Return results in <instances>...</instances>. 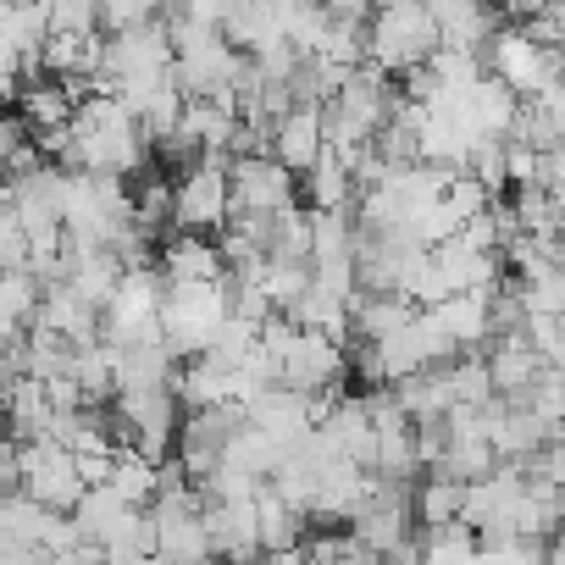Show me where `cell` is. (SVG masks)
Here are the masks:
<instances>
[{
    "instance_id": "obj_3",
    "label": "cell",
    "mask_w": 565,
    "mask_h": 565,
    "mask_svg": "<svg viewBox=\"0 0 565 565\" xmlns=\"http://www.w3.org/2000/svg\"><path fill=\"white\" fill-rule=\"evenodd\" d=\"M227 172H233V211H282V205L306 200V194H300V172L282 167L271 150L233 156Z\"/></svg>"
},
{
    "instance_id": "obj_2",
    "label": "cell",
    "mask_w": 565,
    "mask_h": 565,
    "mask_svg": "<svg viewBox=\"0 0 565 565\" xmlns=\"http://www.w3.org/2000/svg\"><path fill=\"white\" fill-rule=\"evenodd\" d=\"M227 216H233V172H227V156H205L200 167L178 172V227L222 233Z\"/></svg>"
},
{
    "instance_id": "obj_5",
    "label": "cell",
    "mask_w": 565,
    "mask_h": 565,
    "mask_svg": "<svg viewBox=\"0 0 565 565\" xmlns=\"http://www.w3.org/2000/svg\"><path fill=\"white\" fill-rule=\"evenodd\" d=\"M271 156L282 161V167H295L300 178L328 156V117L317 111V106H295L289 117L277 122V139H271Z\"/></svg>"
},
{
    "instance_id": "obj_4",
    "label": "cell",
    "mask_w": 565,
    "mask_h": 565,
    "mask_svg": "<svg viewBox=\"0 0 565 565\" xmlns=\"http://www.w3.org/2000/svg\"><path fill=\"white\" fill-rule=\"evenodd\" d=\"M161 271L167 277H194V282H216L227 271V255H222V238L205 233V227H178L167 244H161Z\"/></svg>"
},
{
    "instance_id": "obj_6",
    "label": "cell",
    "mask_w": 565,
    "mask_h": 565,
    "mask_svg": "<svg viewBox=\"0 0 565 565\" xmlns=\"http://www.w3.org/2000/svg\"><path fill=\"white\" fill-rule=\"evenodd\" d=\"M128 510H139V504L122 499L111 482H89V493L73 504V521H78V532H84L89 543H106V537L128 521Z\"/></svg>"
},
{
    "instance_id": "obj_1",
    "label": "cell",
    "mask_w": 565,
    "mask_h": 565,
    "mask_svg": "<svg viewBox=\"0 0 565 565\" xmlns=\"http://www.w3.org/2000/svg\"><path fill=\"white\" fill-rule=\"evenodd\" d=\"M444 51V29L433 18L427 0H411V7H377L372 12V62L388 73L422 67Z\"/></svg>"
}]
</instances>
